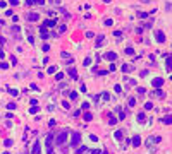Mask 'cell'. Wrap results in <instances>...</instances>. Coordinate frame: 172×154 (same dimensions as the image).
Instances as JSON below:
<instances>
[{
	"label": "cell",
	"mask_w": 172,
	"mask_h": 154,
	"mask_svg": "<svg viewBox=\"0 0 172 154\" xmlns=\"http://www.w3.org/2000/svg\"><path fill=\"white\" fill-rule=\"evenodd\" d=\"M83 63H84V65H86V67H88V65H90V63H91V60H90V58H86V60H84V62H83Z\"/></svg>",
	"instance_id": "20"
},
{
	"label": "cell",
	"mask_w": 172,
	"mask_h": 154,
	"mask_svg": "<svg viewBox=\"0 0 172 154\" xmlns=\"http://www.w3.org/2000/svg\"><path fill=\"white\" fill-rule=\"evenodd\" d=\"M167 69L170 70V56H167Z\"/></svg>",
	"instance_id": "18"
},
{
	"label": "cell",
	"mask_w": 172,
	"mask_h": 154,
	"mask_svg": "<svg viewBox=\"0 0 172 154\" xmlns=\"http://www.w3.org/2000/svg\"><path fill=\"white\" fill-rule=\"evenodd\" d=\"M9 92H10V94H12V96H17V91H16V89H10V91H9Z\"/></svg>",
	"instance_id": "21"
},
{
	"label": "cell",
	"mask_w": 172,
	"mask_h": 154,
	"mask_svg": "<svg viewBox=\"0 0 172 154\" xmlns=\"http://www.w3.org/2000/svg\"><path fill=\"white\" fill-rule=\"evenodd\" d=\"M62 77H64V74L60 72V74H57V75H55V79H57V81H60V79H62Z\"/></svg>",
	"instance_id": "14"
},
{
	"label": "cell",
	"mask_w": 172,
	"mask_h": 154,
	"mask_svg": "<svg viewBox=\"0 0 172 154\" xmlns=\"http://www.w3.org/2000/svg\"><path fill=\"white\" fill-rule=\"evenodd\" d=\"M0 43H4V40H2V38H0Z\"/></svg>",
	"instance_id": "26"
},
{
	"label": "cell",
	"mask_w": 172,
	"mask_h": 154,
	"mask_svg": "<svg viewBox=\"0 0 172 154\" xmlns=\"http://www.w3.org/2000/svg\"><path fill=\"white\" fill-rule=\"evenodd\" d=\"M90 108V103H83V110H88Z\"/></svg>",
	"instance_id": "22"
},
{
	"label": "cell",
	"mask_w": 172,
	"mask_h": 154,
	"mask_svg": "<svg viewBox=\"0 0 172 154\" xmlns=\"http://www.w3.org/2000/svg\"><path fill=\"white\" fill-rule=\"evenodd\" d=\"M138 122H145V113H139L138 115Z\"/></svg>",
	"instance_id": "11"
},
{
	"label": "cell",
	"mask_w": 172,
	"mask_h": 154,
	"mask_svg": "<svg viewBox=\"0 0 172 154\" xmlns=\"http://www.w3.org/2000/svg\"><path fill=\"white\" fill-rule=\"evenodd\" d=\"M38 17H40L38 14H29V21H38Z\"/></svg>",
	"instance_id": "9"
},
{
	"label": "cell",
	"mask_w": 172,
	"mask_h": 154,
	"mask_svg": "<svg viewBox=\"0 0 172 154\" xmlns=\"http://www.w3.org/2000/svg\"><path fill=\"white\" fill-rule=\"evenodd\" d=\"M69 75H71V77H74V79H76V77H78V72H76L74 69H69Z\"/></svg>",
	"instance_id": "8"
},
{
	"label": "cell",
	"mask_w": 172,
	"mask_h": 154,
	"mask_svg": "<svg viewBox=\"0 0 172 154\" xmlns=\"http://www.w3.org/2000/svg\"><path fill=\"white\" fill-rule=\"evenodd\" d=\"M102 43H103V36H100L97 40V46H102Z\"/></svg>",
	"instance_id": "12"
},
{
	"label": "cell",
	"mask_w": 172,
	"mask_h": 154,
	"mask_svg": "<svg viewBox=\"0 0 172 154\" xmlns=\"http://www.w3.org/2000/svg\"><path fill=\"white\" fill-rule=\"evenodd\" d=\"M31 154H40V144H38V142L33 146V151H31Z\"/></svg>",
	"instance_id": "5"
},
{
	"label": "cell",
	"mask_w": 172,
	"mask_h": 154,
	"mask_svg": "<svg viewBox=\"0 0 172 154\" xmlns=\"http://www.w3.org/2000/svg\"><path fill=\"white\" fill-rule=\"evenodd\" d=\"M91 154H102V151H93Z\"/></svg>",
	"instance_id": "25"
},
{
	"label": "cell",
	"mask_w": 172,
	"mask_h": 154,
	"mask_svg": "<svg viewBox=\"0 0 172 154\" xmlns=\"http://www.w3.org/2000/svg\"><path fill=\"white\" fill-rule=\"evenodd\" d=\"M52 142H53V135H48V137H47V151H48V154H53V151H52Z\"/></svg>",
	"instance_id": "2"
},
{
	"label": "cell",
	"mask_w": 172,
	"mask_h": 154,
	"mask_svg": "<svg viewBox=\"0 0 172 154\" xmlns=\"http://www.w3.org/2000/svg\"><path fill=\"white\" fill-rule=\"evenodd\" d=\"M126 53L127 55H132V48H126Z\"/></svg>",
	"instance_id": "19"
},
{
	"label": "cell",
	"mask_w": 172,
	"mask_h": 154,
	"mask_svg": "<svg viewBox=\"0 0 172 154\" xmlns=\"http://www.w3.org/2000/svg\"><path fill=\"white\" fill-rule=\"evenodd\" d=\"M53 24H55V21H47L45 22V26H53Z\"/></svg>",
	"instance_id": "17"
},
{
	"label": "cell",
	"mask_w": 172,
	"mask_h": 154,
	"mask_svg": "<svg viewBox=\"0 0 172 154\" xmlns=\"http://www.w3.org/2000/svg\"><path fill=\"white\" fill-rule=\"evenodd\" d=\"M139 144H141V139H139V137H138V135H136V137H134V139H132V146H134V147H138V146H139Z\"/></svg>",
	"instance_id": "7"
},
{
	"label": "cell",
	"mask_w": 172,
	"mask_h": 154,
	"mask_svg": "<svg viewBox=\"0 0 172 154\" xmlns=\"http://www.w3.org/2000/svg\"><path fill=\"white\" fill-rule=\"evenodd\" d=\"M115 58H117V55H115V53H112V51H110V53H107V60L114 62V60H115Z\"/></svg>",
	"instance_id": "6"
},
{
	"label": "cell",
	"mask_w": 172,
	"mask_h": 154,
	"mask_svg": "<svg viewBox=\"0 0 172 154\" xmlns=\"http://www.w3.org/2000/svg\"><path fill=\"white\" fill-rule=\"evenodd\" d=\"M79 140H81V135H79L78 132H74V133H72V140H71V144H72V146H76Z\"/></svg>",
	"instance_id": "3"
},
{
	"label": "cell",
	"mask_w": 172,
	"mask_h": 154,
	"mask_svg": "<svg viewBox=\"0 0 172 154\" xmlns=\"http://www.w3.org/2000/svg\"><path fill=\"white\" fill-rule=\"evenodd\" d=\"M84 120H86V122L91 120V113H86V115H84Z\"/></svg>",
	"instance_id": "13"
},
{
	"label": "cell",
	"mask_w": 172,
	"mask_h": 154,
	"mask_svg": "<svg viewBox=\"0 0 172 154\" xmlns=\"http://www.w3.org/2000/svg\"><path fill=\"white\" fill-rule=\"evenodd\" d=\"M153 87H160V86H164V79H160V77H157V79H153Z\"/></svg>",
	"instance_id": "4"
},
{
	"label": "cell",
	"mask_w": 172,
	"mask_h": 154,
	"mask_svg": "<svg viewBox=\"0 0 172 154\" xmlns=\"http://www.w3.org/2000/svg\"><path fill=\"white\" fill-rule=\"evenodd\" d=\"M157 40H158V41H164V40H165L164 33H157Z\"/></svg>",
	"instance_id": "10"
},
{
	"label": "cell",
	"mask_w": 172,
	"mask_h": 154,
	"mask_svg": "<svg viewBox=\"0 0 172 154\" xmlns=\"http://www.w3.org/2000/svg\"><path fill=\"white\" fill-rule=\"evenodd\" d=\"M10 4H12V5H17V4H19V0H10Z\"/></svg>",
	"instance_id": "23"
},
{
	"label": "cell",
	"mask_w": 172,
	"mask_h": 154,
	"mask_svg": "<svg viewBox=\"0 0 172 154\" xmlns=\"http://www.w3.org/2000/svg\"><path fill=\"white\" fill-rule=\"evenodd\" d=\"M66 140H67V132L64 130V132H60L59 135H57V140H55V142H57V144H64Z\"/></svg>",
	"instance_id": "1"
},
{
	"label": "cell",
	"mask_w": 172,
	"mask_h": 154,
	"mask_svg": "<svg viewBox=\"0 0 172 154\" xmlns=\"http://www.w3.org/2000/svg\"><path fill=\"white\" fill-rule=\"evenodd\" d=\"M33 2H38V5H43V0H33Z\"/></svg>",
	"instance_id": "24"
},
{
	"label": "cell",
	"mask_w": 172,
	"mask_h": 154,
	"mask_svg": "<svg viewBox=\"0 0 172 154\" xmlns=\"http://www.w3.org/2000/svg\"><path fill=\"white\" fill-rule=\"evenodd\" d=\"M69 96H71V98H72V99H76V98H78V92H74V91H72V92H71Z\"/></svg>",
	"instance_id": "15"
},
{
	"label": "cell",
	"mask_w": 172,
	"mask_h": 154,
	"mask_svg": "<svg viewBox=\"0 0 172 154\" xmlns=\"http://www.w3.org/2000/svg\"><path fill=\"white\" fill-rule=\"evenodd\" d=\"M164 123H170V117H169V115H167V117L164 118Z\"/></svg>",
	"instance_id": "16"
}]
</instances>
